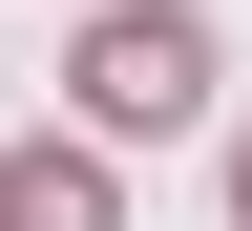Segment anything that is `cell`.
Instances as JSON below:
<instances>
[{
    "mask_svg": "<svg viewBox=\"0 0 252 231\" xmlns=\"http://www.w3.org/2000/svg\"><path fill=\"white\" fill-rule=\"evenodd\" d=\"M63 84H84V126H189L210 105V21H189V0H105Z\"/></svg>",
    "mask_w": 252,
    "mask_h": 231,
    "instance_id": "obj_1",
    "label": "cell"
},
{
    "mask_svg": "<svg viewBox=\"0 0 252 231\" xmlns=\"http://www.w3.org/2000/svg\"><path fill=\"white\" fill-rule=\"evenodd\" d=\"M0 231H105V168H84V147H21V168H0Z\"/></svg>",
    "mask_w": 252,
    "mask_h": 231,
    "instance_id": "obj_2",
    "label": "cell"
},
{
    "mask_svg": "<svg viewBox=\"0 0 252 231\" xmlns=\"http://www.w3.org/2000/svg\"><path fill=\"white\" fill-rule=\"evenodd\" d=\"M231 231H252V147H231Z\"/></svg>",
    "mask_w": 252,
    "mask_h": 231,
    "instance_id": "obj_3",
    "label": "cell"
}]
</instances>
